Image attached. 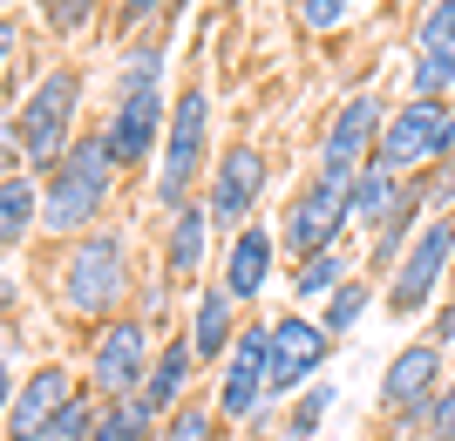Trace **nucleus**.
<instances>
[{
    "label": "nucleus",
    "mask_w": 455,
    "mask_h": 441,
    "mask_svg": "<svg viewBox=\"0 0 455 441\" xmlns=\"http://www.w3.org/2000/svg\"><path fill=\"white\" fill-rule=\"evenodd\" d=\"M156 346L143 319H102L89 340V394L95 401H136L150 387Z\"/></svg>",
    "instance_id": "20e7f679"
},
{
    "label": "nucleus",
    "mask_w": 455,
    "mask_h": 441,
    "mask_svg": "<svg viewBox=\"0 0 455 441\" xmlns=\"http://www.w3.org/2000/svg\"><path fill=\"white\" fill-rule=\"evenodd\" d=\"M395 197H401V177H387V170H374V163H367L361 184H354V204H347V224H354V231L380 224V217L395 211Z\"/></svg>",
    "instance_id": "4be33fe9"
},
{
    "label": "nucleus",
    "mask_w": 455,
    "mask_h": 441,
    "mask_svg": "<svg viewBox=\"0 0 455 441\" xmlns=\"http://www.w3.org/2000/svg\"><path fill=\"white\" fill-rule=\"evenodd\" d=\"M266 279H272V231L245 224L231 238V251H225V292L238 306H251V299L266 292Z\"/></svg>",
    "instance_id": "a211bd4d"
},
{
    "label": "nucleus",
    "mask_w": 455,
    "mask_h": 441,
    "mask_svg": "<svg viewBox=\"0 0 455 441\" xmlns=\"http://www.w3.org/2000/svg\"><path fill=\"white\" fill-rule=\"evenodd\" d=\"M380 130H387V115H380L374 96L340 102V115L326 122L320 163H333V170H367V163H374V150H380Z\"/></svg>",
    "instance_id": "4468645a"
},
{
    "label": "nucleus",
    "mask_w": 455,
    "mask_h": 441,
    "mask_svg": "<svg viewBox=\"0 0 455 441\" xmlns=\"http://www.w3.org/2000/svg\"><path fill=\"white\" fill-rule=\"evenodd\" d=\"M326 353H333V333L320 327V319H306L299 306L285 312V319H272V401H299L306 387L320 381Z\"/></svg>",
    "instance_id": "6e6552de"
},
{
    "label": "nucleus",
    "mask_w": 455,
    "mask_h": 441,
    "mask_svg": "<svg viewBox=\"0 0 455 441\" xmlns=\"http://www.w3.org/2000/svg\"><path fill=\"white\" fill-rule=\"evenodd\" d=\"M259 441H266V435H259Z\"/></svg>",
    "instance_id": "58836bf2"
},
{
    "label": "nucleus",
    "mask_w": 455,
    "mask_h": 441,
    "mask_svg": "<svg viewBox=\"0 0 455 441\" xmlns=\"http://www.w3.org/2000/svg\"><path fill=\"white\" fill-rule=\"evenodd\" d=\"M197 346H190V333H177V340H164L156 346V366H150V387H143V394H136V401L150 407L156 421H171L177 407L190 401V381H197Z\"/></svg>",
    "instance_id": "dca6fc26"
},
{
    "label": "nucleus",
    "mask_w": 455,
    "mask_h": 441,
    "mask_svg": "<svg viewBox=\"0 0 455 441\" xmlns=\"http://www.w3.org/2000/svg\"><path fill=\"white\" fill-rule=\"evenodd\" d=\"M415 217H421V184H401L395 211L380 217V238H374V272H401V245H408Z\"/></svg>",
    "instance_id": "412c9836"
},
{
    "label": "nucleus",
    "mask_w": 455,
    "mask_h": 441,
    "mask_svg": "<svg viewBox=\"0 0 455 441\" xmlns=\"http://www.w3.org/2000/svg\"><path fill=\"white\" fill-rule=\"evenodd\" d=\"M109 177H116L109 136H82L76 150H68V163L55 170L48 197H41V224H48V231H82V224H95L102 197H109Z\"/></svg>",
    "instance_id": "7ed1b4c3"
},
{
    "label": "nucleus",
    "mask_w": 455,
    "mask_h": 441,
    "mask_svg": "<svg viewBox=\"0 0 455 441\" xmlns=\"http://www.w3.org/2000/svg\"><path fill=\"white\" fill-rule=\"evenodd\" d=\"M354 184H361V170H333V163H320V170H313V184H306V191L285 204V217H279V245L292 251V265L320 258V251H340Z\"/></svg>",
    "instance_id": "f257e3e1"
},
{
    "label": "nucleus",
    "mask_w": 455,
    "mask_h": 441,
    "mask_svg": "<svg viewBox=\"0 0 455 441\" xmlns=\"http://www.w3.org/2000/svg\"><path fill=\"white\" fill-rule=\"evenodd\" d=\"M89 387H76V374L68 366H41V374H28V381L7 394V441H41V428L55 421L68 401H82Z\"/></svg>",
    "instance_id": "f8f14e48"
},
{
    "label": "nucleus",
    "mask_w": 455,
    "mask_h": 441,
    "mask_svg": "<svg viewBox=\"0 0 455 441\" xmlns=\"http://www.w3.org/2000/svg\"><path fill=\"white\" fill-rule=\"evenodd\" d=\"M76 68L41 75V89L28 96V109L14 115V143L28 150V170H61L68 163V136H76Z\"/></svg>",
    "instance_id": "39448f33"
},
{
    "label": "nucleus",
    "mask_w": 455,
    "mask_h": 441,
    "mask_svg": "<svg viewBox=\"0 0 455 441\" xmlns=\"http://www.w3.org/2000/svg\"><path fill=\"white\" fill-rule=\"evenodd\" d=\"M171 130V115H164V96L156 89H143V96H123V109H116V122L102 136H109L116 150V170H143V156L156 150V136Z\"/></svg>",
    "instance_id": "2eb2a0df"
},
{
    "label": "nucleus",
    "mask_w": 455,
    "mask_h": 441,
    "mask_svg": "<svg viewBox=\"0 0 455 441\" xmlns=\"http://www.w3.org/2000/svg\"><path fill=\"white\" fill-rule=\"evenodd\" d=\"M449 150H455V109L449 102H408V109L387 115V130H380L374 170L401 177V170H421L428 156H449Z\"/></svg>",
    "instance_id": "0eeeda50"
},
{
    "label": "nucleus",
    "mask_w": 455,
    "mask_h": 441,
    "mask_svg": "<svg viewBox=\"0 0 455 441\" xmlns=\"http://www.w3.org/2000/svg\"><path fill=\"white\" fill-rule=\"evenodd\" d=\"M367 306H374L367 279H347V286L333 292V299H326V319H320V327L333 333V340H340V333H354V327H361V312H367Z\"/></svg>",
    "instance_id": "a878e982"
},
{
    "label": "nucleus",
    "mask_w": 455,
    "mask_h": 441,
    "mask_svg": "<svg viewBox=\"0 0 455 441\" xmlns=\"http://www.w3.org/2000/svg\"><path fill=\"white\" fill-rule=\"evenodd\" d=\"M442 387H449L442 381V346L435 340L401 346L395 360H387V374H380V414H387V421H415Z\"/></svg>",
    "instance_id": "9b49d317"
},
{
    "label": "nucleus",
    "mask_w": 455,
    "mask_h": 441,
    "mask_svg": "<svg viewBox=\"0 0 455 441\" xmlns=\"http://www.w3.org/2000/svg\"><path fill=\"white\" fill-rule=\"evenodd\" d=\"M204 122H211V102L204 89H184L171 109V136H164V163H156V204H184L190 177L204 163Z\"/></svg>",
    "instance_id": "9d476101"
},
{
    "label": "nucleus",
    "mask_w": 455,
    "mask_h": 441,
    "mask_svg": "<svg viewBox=\"0 0 455 441\" xmlns=\"http://www.w3.org/2000/svg\"><path fill=\"white\" fill-rule=\"evenodd\" d=\"M225 7H245V0H225Z\"/></svg>",
    "instance_id": "4c0bfd02"
},
{
    "label": "nucleus",
    "mask_w": 455,
    "mask_h": 441,
    "mask_svg": "<svg viewBox=\"0 0 455 441\" xmlns=\"http://www.w3.org/2000/svg\"><path fill=\"white\" fill-rule=\"evenodd\" d=\"M82 20H89V0H55V28L61 35H76Z\"/></svg>",
    "instance_id": "72a5a7b5"
},
{
    "label": "nucleus",
    "mask_w": 455,
    "mask_h": 441,
    "mask_svg": "<svg viewBox=\"0 0 455 441\" xmlns=\"http://www.w3.org/2000/svg\"><path fill=\"white\" fill-rule=\"evenodd\" d=\"M259 191H266V156L259 150H225V163H218V177H211V197H204V211H211V224L218 231H245V217H251V204H259Z\"/></svg>",
    "instance_id": "ddd939ff"
},
{
    "label": "nucleus",
    "mask_w": 455,
    "mask_h": 441,
    "mask_svg": "<svg viewBox=\"0 0 455 441\" xmlns=\"http://www.w3.org/2000/svg\"><path fill=\"white\" fill-rule=\"evenodd\" d=\"M354 7V0H299V14H306V28H340V14Z\"/></svg>",
    "instance_id": "473e14b6"
},
{
    "label": "nucleus",
    "mask_w": 455,
    "mask_h": 441,
    "mask_svg": "<svg viewBox=\"0 0 455 441\" xmlns=\"http://www.w3.org/2000/svg\"><path fill=\"white\" fill-rule=\"evenodd\" d=\"M401 428H408L415 441H455V381L442 387V394H435L428 407H421L415 421H401Z\"/></svg>",
    "instance_id": "cd10ccee"
},
{
    "label": "nucleus",
    "mask_w": 455,
    "mask_h": 441,
    "mask_svg": "<svg viewBox=\"0 0 455 441\" xmlns=\"http://www.w3.org/2000/svg\"><path fill=\"white\" fill-rule=\"evenodd\" d=\"M238 299L225 286H204L197 292V312H190V346H197V360H231V346H238Z\"/></svg>",
    "instance_id": "f3484780"
},
{
    "label": "nucleus",
    "mask_w": 455,
    "mask_h": 441,
    "mask_svg": "<svg viewBox=\"0 0 455 441\" xmlns=\"http://www.w3.org/2000/svg\"><path fill=\"white\" fill-rule=\"evenodd\" d=\"M408 89H415V102H442V96L455 89V55H421Z\"/></svg>",
    "instance_id": "c756f323"
},
{
    "label": "nucleus",
    "mask_w": 455,
    "mask_h": 441,
    "mask_svg": "<svg viewBox=\"0 0 455 441\" xmlns=\"http://www.w3.org/2000/svg\"><path fill=\"white\" fill-rule=\"evenodd\" d=\"M156 68H164V55H156V48H136L130 68H123V96H143V89H156Z\"/></svg>",
    "instance_id": "2f4dec72"
},
{
    "label": "nucleus",
    "mask_w": 455,
    "mask_h": 441,
    "mask_svg": "<svg viewBox=\"0 0 455 441\" xmlns=\"http://www.w3.org/2000/svg\"><path fill=\"white\" fill-rule=\"evenodd\" d=\"M218 421H238V428H259L272 407V327H245L238 346H231L225 374H218Z\"/></svg>",
    "instance_id": "423d86ee"
},
{
    "label": "nucleus",
    "mask_w": 455,
    "mask_h": 441,
    "mask_svg": "<svg viewBox=\"0 0 455 441\" xmlns=\"http://www.w3.org/2000/svg\"><path fill=\"white\" fill-rule=\"evenodd\" d=\"M211 231H218V224H211L204 204H190V211H177V217H171V251H164V279H171V286H190V279H197Z\"/></svg>",
    "instance_id": "6ab92c4d"
},
{
    "label": "nucleus",
    "mask_w": 455,
    "mask_h": 441,
    "mask_svg": "<svg viewBox=\"0 0 455 441\" xmlns=\"http://www.w3.org/2000/svg\"><path fill=\"white\" fill-rule=\"evenodd\" d=\"M367 441H395V435H367Z\"/></svg>",
    "instance_id": "e433bc0d"
},
{
    "label": "nucleus",
    "mask_w": 455,
    "mask_h": 441,
    "mask_svg": "<svg viewBox=\"0 0 455 441\" xmlns=\"http://www.w3.org/2000/svg\"><path fill=\"white\" fill-rule=\"evenodd\" d=\"M428 340H435V346H455V306L435 312V333H428Z\"/></svg>",
    "instance_id": "f704fd0d"
},
{
    "label": "nucleus",
    "mask_w": 455,
    "mask_h": 441,
    "mask_svg": "<svg viewBox=\"0 0 455 441\" xmlns=\"http://www.w3.org/2000/svg\"><path fill=\"white\" fill-rule=\"evenodd\" d=\"M333 401H340V387H333V381H313V387L299 394V401L285 407V428H279V441H313V435L326 428V414H333Z\"/></svg>",
    "instance_id": "5701e85b"
},
{
    "label": "nucleus",
    "mask_w": 455,
    "mask_h": 441,
    "mask_svg": "<svg viewBox=\"0 0 455 441\" xmlns=\"http://www.w3.org/2000/svg\"><path fill=\"white\" fill-rule=\"evenodd\" d=\"M35 224H41V197H35V184H28V170H7V184H0V245L20 251Z\"/></svg>",
    "instance_id": "aec40b11"
},
{
    "label": "nucleus",
    "mask_w": 455,
    "mask_h": 441,
    "mask_svg": "<svg viewBox=\"0 0 455 441\" xmlns=\"http://www.w3.org/2000/svg\"><path fill=\"white\" fill-rule=\"evenodd\" d=\"M156 414L143 401H102V421H95V441H156Z\"/></svg>",
    "instance_id": "b1692460"
},
{
    "label": "nucleus",
    "mask_w": 455,
    "mask_h": 441,
    "mask_svg": "<svg viewBox=\"0 0 455 441\" xmlns=\"http://www.w3.org/2000/svg\"><path fill=\"white\" fill-rule=\"evenodd\" d=\"M95 421H102V401H95V394H82V401H68L55 421L41 428V441H95Z\"/></svg>",
    "instance_id": "bb28decb"
},
{
    "label": "nucleus",
    "mask_w": 455,
    "mask_h": 441,
    "mask_svg": "<svg viewBox=\"0 0 455 441\" xmlns=\"http://www.w3.org/2000/svg\"><path fill=\"white\" fill-rule=\"evenodd\" d=\"M156 441H218V407H197V401H184L171 414V421L156 428Z\"/></svg>",
    "instance_id": "c85d7f7f"
},
{
    "label": "nucleus",
    "mask_w": 455,
    "mask_h": 441,
    "mask_svg": "<svg viewBox=\"0 0 455 441\" xmlns=\"http://www.w3.org/2000/svg\"><path fill=\"white\" fill-rule=\"evenodd\" d=\"M455 258V217H428V224L415 231V245H408V258H401V272L387 279V312H421L428 299H435L442 272H449Z\"/></svg>",
    "instance_id": "1a4fd4ad"
},
{
    "label": "nucleus",
    "mask_w": 455,
    "mask_h": 441,
    "mask_svg": "<svg viewBox=\"0 0 455 441\" xmlns=\"http://www.w3.org/2000/svg\"><path fill=\"white\" fill-rule=\"evenodd\" d=\"M340 286H347V258L340 251H320V258L292 265V306H299V299H333Z\"/></svg>",
    "instance_id": "393cba45"
},
{
    "label": "nucleus",
    "mask_w": 455,
    "mask_h": 441,
    "mask_svg": "<svg viewBox=\"0 0 455 441\" xmlns=\"http://www.w3.org/2000/svg\"><path fill=\"white\" fill-rule=\"evenodd\" d=\"M156 0H123V28H136V20H150Z\"/></svg>",
    "instance_id": "c9c22d12"
},
{
    "label": "nucleus",
    "mask_w": 455,
    "mask_h": 441,
    "mask_svg": "<svg viewBox=\"0 0 455 441\" xmlns=\"http://www.w3.org/2000/svg\"><path fill=\"white\" fill-rule=\"evenodd\" d=\"M61 312L68 319H102V312L123 306V292H130V258H123V238L109 231H89L68 258H61Z\"/></svg>",
    "instance_id": "f03ea898"
},
{
    "label": "nucleus",
    "mask_w": 455,
    "mask_h": 441,
    "mask_svg": "<svg viewBox=\"0 0 455 441\" xmlns=\"http://www.w3.org/2000/svg\"><path fill=\"white\" fill-rule=\"evenodd\" d=\"M421 55H455V0H428V14H421Z\"/></svg>",
    "instance_id": "7c9ffc66"
}]
</instances>
